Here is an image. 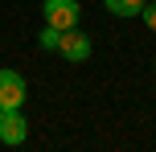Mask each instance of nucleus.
Wrapping results in <instances>:
<instances>
[{"instance_id":"nucleus-4","label":"nucleus","mask_w":156,"mask_h":152,"mask_svg":"<svg viewBox=\"0 0 156 152\" xmlns=\"http://www.w3.org/2000/svg\"><path fill=\"white\" fill-rule=\"evenodd\" d=\"M25 140H29V123H25L21 107H12V111H0V144L16 148V144H25Z\"/></svg>"},{"instance_id":"nucleus-2","label":"nucleus","mask_w":156,"mask_h":152,"mask_svg":"<svg viewBox=\"0 0 156 152\" xmlns=\"http://www.w3.org/2000/svg\"><path fill=\"white\" fill-rule=\"evenodd\" d=\"M25 95H29V87H25V78L16 70H0V111H12V107H25Z\"/></svg>"},{"instance_id":"nucleus-3","label":"nucleus","mask_w":156,"mask_h":152,"mask_svg":"<svg viewBox=\"0 0 156 152\" xmlns=\"http://www.w3.org/2000/svg\"><path fill=\"white\" fill-rule=\"evenodd\" d=\"M58 54L66 58V62H86V58H90V33H82L74 25V29H62V41H58Z\"/></svg>"},{"instance_id":"nucleus-5","label":"nucleus","mask_w":156,"mask_h":152,"mask_svg":"<svg viewBox=\"0 0 156 152\" xmlns=\"http://www.w3.org/2000/svg\"><path fill=\"white\" fill-rule=\"evenodd\" d=\"M144 4H148V0H103V8H107L111 16H140L144 12Z\"/></svg>"},{"instance_id":"nucleus-1","label":"nucleus","mask_w":156,"mask_h":152,"mask_svg":"<svg viewBox=\"0 0 156 152\" xmlns=\"http://www.w3.org/2000/svg\"><path fill=\"white\" fill-rule=\"evenodd\" d=\"M41 16L54 29H74L82 21V4L78 0H41Z\"/></svg>"},{"instance_id":"nucleus-8","label":"nucleus","mask_w":156,"mask_h":152,"mask_svg":"<svg viewBox=\"0 0 156 152\" xmlns=\"http://www.w3.org/2000/svg\"><path fill=\"white\" fill-rule=\"evenodd\" d=\"M152 70H156V62H152Z\"/></svg>"},{"instance_id":"nucleus-7","label":"nucleus","mask_w":156,"mask_h":152,"mask_svg":"<svg viewBox=\"0 0 156 152\" xmlns=\"http://www.w3.org/2000/svg\"><path fill=\"white\" fill-rule=\"evenodd\" d=\"M140 16H144V25L156 33V0H148V4H144V12H140Z\"/></svg>"},{"instance_id":"nucleus-6","label":"nucleus","mask_w":156,"mask_h":152,"mask_svg":"<svg viewBox=\"0 0 156 152\" xmlns=\"http://www.w3.org/2000/svg\"><path fill=\"white\" fill-rule=\"evenodd\" d=\"M37 41H41V49H58V41H62V29H54V25H45Z\"/></svg>"}]
</instances>
